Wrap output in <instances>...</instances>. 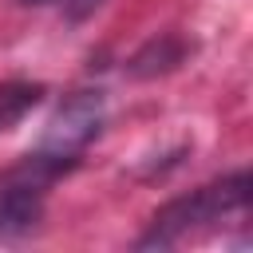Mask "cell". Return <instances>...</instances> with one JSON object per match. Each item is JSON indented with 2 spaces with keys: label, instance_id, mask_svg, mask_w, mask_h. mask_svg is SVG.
Instances as JSON below:
<instances>
[{
  "label": "cell",
  "instance_id": "obj_1",
  "mask_svg": "<svg viewBox=\"0 0 253 253\" xmlns=\"http://www.w3.org/2000/svg\"><path fill=\"white\" fill-rule=\"evenodd\" d=\"M249 194H253L249 170H233V174H225V178H217L210 186H198V190L166 202L150 217V225L134 241V249H170L182 237H190V233H198V229H206L213 221H225L229 213H245Z\"/></svg>",
  "mask_w": 253,
  "mask_h": 253
},
{
  "label": "cell",
  "instance_id": "obj_2",
  "mask_svg": "<svg viewBox=\"0 0 253 253\" xmlns=\"http://www.w3.org/2000/svg\"><path fill=\"white\" fill-rule=\"evenodd\" d=\"M103 123H107V95L99 87H79V91L63 95V103L51 111L36 150H28V154H36L51 170L67 174L79 162V154L95 142Z\"/></svg>",
  "mask_w": 253,
  "mask_h": 253
},
{
  "label": "cell",
  "instance_id": "obj_3",
  "mask_svg": "<svg viewBox=\"0 0 253 253\" xmlns=\"http://www.w3.org/2000/svg\"><path fill=\"white\" fill-rule=\"evenodd\" d=\"M63 178L36 154H24L12 170L0 174V241H20L40 229L43 221V202L47 186Z\"/></svg>",
  "mask_w": 253,
  "mask_h": 253
},
{
  "label": "cell",
  "instance_id": "obj_4",
  "mask_svg": "<svg viewBox=\"0 0 253 253\" xmlns=\"http://www.w3.org/2000/svg\"><path fill=\"white\" fill-rule=\"evenodd\" d=\"M190 51H194V43H190L186 36H178V32H158V36H150V40L126 59V75H134V79L170 75V71H178V67L190 59Z\"/></svg>",
  "mask_w": 253,
  "mask_h": 253
},
{
  "label": "cell",
  "instance_id": "obj_5",
  "mask_svg": "<svg viewBox=\"0 0 253 253\" xmlns=\"http://www.w3.org/2000/svg\"><path fill=\"white\" fill-rule=\"evenodd\" d=\"M47 87L43 83H32V79H8L0 83V134L20 126L24 115H32L40 103H43Z\"/></svg>",
  "mask_w": 253,
  "mask_h": 253
},
{
  "label": "cell",
  "instance_id": "obj_6",
  "mask_svg": "<svg viewBox=\"0 0 253 253\" xmlns=\"http://www.w3.org/2000/svg\"><path fill=\"white\" fill-rule=\"evenodd\" d=\"M67 8H71V20H79V16H87L91 8H99V0H67Z\"/></svg>",
  "mask_w": 253,
  "mask_h": 253
},
{
  "label": "cell",
  "instance_id": "obj_7",
  "mask_svg": "<svg viewBox=\"0 0 253 253\" xmlns=\"http://www.w3.org/2000/svg\"><path fill=\"white\" fill-rule=\"evenodd\" d=\"M20 4H47V0H20Z\"/></svg>",
  "mask_w": 253,
  "mask_h": 253
}]
</instances>
